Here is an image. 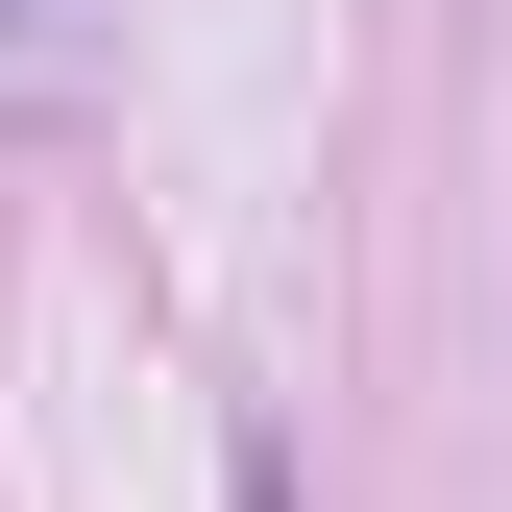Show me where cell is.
<instances>
[{
    "label": "cell",
    "mask_w": 512,
    "mask_h": 512,
    "mask_svg": "<svg viewBox=\"0 0 512 512\" xmlns=\"http://www.w3.org/2000/svg\"><path fill=\"white\" fill-rule=\"evenodd\" d=\"M0 25H49V0H0Z\"/></svg>",
    "instance_id": "obj_1"
}]
</instances>
